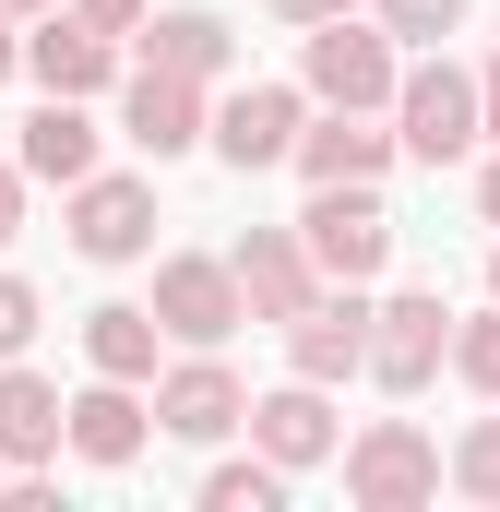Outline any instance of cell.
<instances>
[{"label": "cell", "mask_w": 500, "mask_h": 512, "mask_svg": "<svg viewBox=\"0 0 500 512\" xmlns=\"http://www.w3.org/2000/svg\"><path fill=\"white\" fill-rule=\"evenodd\" d=\"M298 84H310V108H393V84H405V36L393 24H358V12H334V24H310L298 36Z\"/></svg>", "instance_id": "6da1fadb"}, {"label": "cell", "mask_w": 500, "mask_h": 512, "mask_svg": "<svg viewBox=\"0 0 500 512\" xmlns=\"http://www.w3.org/2000/svg\"><path fill=\"white\" fill-rule=\"evenodd\" d=\"M441 477H453V453L417 417H370L346 441V501L358 512H417V501H441Z\"/></svg>", "instance_id": "7a4b0ae2"}, {"label": "cell", "mask_w": 500, "mask_h": 512, "mask_svg": "<svg viewBox=\"0 0 500 512\" xmlns=\"http://www.w3.org/2000/svg\"><path fill=\"white\" fill-rule=\"evenodd\" d=\"M393 131H405V155H417V167H453V155H477V143H489V96H477V72H453V60H417V72L393 84Z\"/></svg>", "instance_id": "3957f363"}, {"label": "cell", "mask_w": 500, "mask_h": 512, "mask_svg": "<svg viewBox=\"0 0 500 512\" xmlns=\"http://www.w3.org/2000/svg\"><path fill=\"white\" fill-rule=\"evenodd\" d=\"M298 239H310V262H322L334 286H370L381 262H393L381 179H322V191H310V215H298Z\"/></svg>", "instance_id": "277c9868"}, {"label": "cell", "mask_w": 500, "mask_h": 512, "mask_svg": "<svg viewBox=\"0 0 500 512\" xmlns=\"http://www.w3.org/2000/svg\"><path fill=\"white\" fill-rule=\"evenodd\" d=\"M155 322H167V346H227L250 322V286L227 251H167L155 262Z\"/></svg>", "instance_id": "5b68a950"}, {"label": "cell", "mask_w": 500, "mask_h": 512, "mask_svg": "<svg viewBox=\"0 0 500 512\" xmlns=\"http://www.w3.org/2000/svg\"><path fill=\"white\" fill-rule=\"evenodd\" d=\"M453 370V310H441V286H393L370 310V382L381 393H429Z\"/></svg>", "instance_id": "8992f818"}, {"label": "cell", "mask_w": 500, "mask_h": 512, "mask_svg": "<svg viewBox=\"0 0 500 512\" xmlns=\"http://www.w3.org/2000/svg\"><path fill=\"white\" fill-rule=\"evenodd\" d=\"M298 131H310V84H239L215 108V155L262 179V167H298Z\"/></svg>", "instance_id": "52a82bcc"}, {"label": "cell", "mask_w": 500, "mask_h": 512, "mask_svg": "<svg viewBox=\"0 0 500 512\" xmlns=\"http://www.w3.org/2000/svg\"><path fill=\"white\" fill-rule=\"evenodd\" d=\"M155 429H167V441H227V429H250V393H239V370H227L215 346L167 358V370H155Z\"/></svg>", "instance_id": "ba28073f"}, {"label": "cell", "mask_w": 500, "mask_h": 512, "mask_svg": "<svg viewBox=\"0 0 500 512\" xmlns=\"http://www.w3.org/2000/svg\"><path fill=\"white\" fill-rule=\"evenodd\" d=\"M24 72H36V96H108V84H120V36L60 0V12L24 24Z\"/></svg>", "instance_id": "9c48e42d"}, {"label": "cell", "mask_w": 500, "mask_h": 512, "mask_svg": "<svg viewBox=\"0 0 500 512\" xmlns=\"http://www.w3.org/2000/svg\"><path fill=\"white\" fill-rule=\"evenodd\" d=\"M370 310H381V298L322 286V298L286 322V370H298V382H370Z\"/></svg>", "instance_id": "30bf717a"}, {"label": "cell", "mask_w": 500, "mask_h": 512, "mask_svg": "<svg viewBox=\"0 0 500 512\" xmlns=\"http://www.w3.org/2000/svg\"><path fill=\"white\" fill-rule=\"evenodd\" d=\"M72 251H84V262H143V251H155V179L96 167V179L72 191Z\"/></svg>", "instance_id": "8fae6325"}, {"label": "cell", "mask_w": 500, "mask_h": 512, "mask_svg": "<svg viewBox=\"0 0 500 512\" xmlns=\"http://www.w3.org/2000/svg\"><path fill=\"white\" fill-rule=\"evenodd\" d=\"M250 441H262L286 477H310L322 453H346V429H334V382H298V370H286L274 393H250Z\"/></svg>", "instance_id": "7c38bea8"}, {"label": "cell", "mask_w": 500, "mask_h": 512, "mask_svg": "<svg viewBox=\"0 0 500 512\" xmlns=\"http://www.w3.org/2000/svg\"><path fill=\"white\" fill-rule=\"evenodd\" d=\"M60 453H72V393L48 382V370H24V358H0V465L36 477Z\"/></svg>", "instance_id": "4fadbf2b"}, {"label": "cell", "mask_w": 500, "mask_h": 512, "mask_svg": "<svg viewBox=\"0 0 500 512\" xmlns=\"http://www.w3.org/2000/svg\"><path fill=\"white\" fill-rule=\"evenodd\" d=\"M120 131L155 155V167H167V155L215 143V108H203V84H191V72H155V60H143V72L120 84Z\"/></svg>", "instance_id": "5bb4252c"}, {"label": "cell", "mask_w": 500, "mask_h": 512, "mask_svg": "<svg viewBox=\"0 0 500 512\" xmlns=\"http://www.w3.org/2000/svg\"><path fill=\"white\" fill-rule=\"evenodd\" d=\"M227 262H239V286H250V322H274V334L322 298V262H310V239H298V227H250Z\"/></svg>", "instance_id": "9a60e30c"}, {"label": "cell", "mask_w": 500, "mask_h": 512, "mask_svg": "<svg viewBox=\"0 0 500 512\" xmlns=\"http://www.w3.org/2000/svg\"><path fill=\"white\" fill-rule=\"evenodd\" d=\"M405 155V131H381V108H322V120L298 131V179L322 191V179H381Z\"/></svg>", "instance_id": "2e32d148"}, {"label": "cell", "mask_w": 500, "mask_h": 512, "mask_svg": "<svg viewBox=\"0 0 500 512\" xmlns=\"http://www.w3.org/2000/svg\"><path fill=\"white\" fill-rule=\"evenodd\" d=\"M143 429H155V405H143V382H108V370H96V382L72 393V453H84L96 477H120L131 453H143Z\"/></svg>", "instance_id": "e0dca14e"}, {"label": "cell", "mask_w": 500, "mask_h": 512, "mask_svg": "<svg viewBox=\"0 0 500 512\" xmlns=\"http://www.w3.org/2000/svg\"><path fill=\"white\" fill-rule=\"evenodd\" d=\"M143 60L155 72H191V84H227L239 72V36H227V12L179 0V12H143Z\"/></svg>", "instance_id": "ac0fdd59"}, {"label": "cell", "mask_w": 500, "mask_h": 512, "mask_svg": "<svg viewBox=\"0 0 500 512\" xmlns=\"http://www.w3.org/2000/svg\"><path fill=\"white\" fill-rule=\"evenodd\" d=\"M24 179H48V191H84L96 179V120H84V96H36V120H24Z\"/></svg>", "instance_id": "d6986e66"}, {"label": "cell", "mask_w": 500, "mask_h": 512, "mask_svg": "<svg viewBox=\"0 0 500 512\" xmlns=\"http://www.w3.org/2000/svg\"><path fill=\"white\" fill-rule=\"evenodd\" d=\"M167 322H155V298H96L84 310V370H108V382H155L167 358Z\"/></svg>", "instance_id": "ffe728a7"}, {"label": "cell", "mask_w": 500, "mask_h": 512, "mask_svg": "<svg viewBox=\"0 0 500 512\" xmlns=\"http://www.w3.org/2000/svg\"><path fill=\"white\" fill-rule=\"evenodd\" d=\"M203 512H286V465L250 441L239 465H203Z\"/></svg>", "instance_id": "44dd1931"}, {"label": "cell", "mask_w": 500, "mask_h": 512, "mask_svg": "<svg viewBox=\"0 0 500 512\" xmlns=\"http://www.w3.org/2000/svg\"><path fill=\"white\" fill-rule=\"evenodd\" d=\"M453 382H465V393H489V405H500V298L477 310V322H453Z\"/></svg>", "instance_id": "7402d4cb"}, {"label": "cell", "mask_w": 500, "mask_h": 512, "mask_svg": "<svg viewBox=\"0 0 500 512\" xmlns=\"http://www.w3.org/2000/svg\"><path fill=\"white\" fill-rule=\"evenodd\" d=\"M453 489H465V501H500V417H465V441H453Z\"/></svg>", "instance_id": "603a6c76"}, {"label": "cell", "mask_w": 500, "mask_h": 512, "mask_svg": "<svg viewBox=\"0 0 500 512\" xmlns=\"http://www.w3.org/2000/svg\"><path fill=\"white\" fill-rule=\"evenodd\" d=\"M370 12L393 24V36H405V48H441V36L465 24V0H370Z\"/></svg>", "instance_id": "cb8c5ba5"}, {"label": "cell", "mask_w": 500, "mask_h": 512, "mask_svg": "<svg viewBox=\"0 0 500 512\" xmlns=\"http://www.w3.org/2000/svg\"><path fill=\"white\" fill-rule=\"evenodd\" d=\"M36 322H48V310H36V286H24V274H0V358H24V346H36Z\"/></svg>", "instance_id": "d4e9b609"}, {"label": "cell", "mask_w": 500, "mask_h": 512, "mask_svg": "<svg viewBox=\"0 0 500 512\" xmlns=\"http://www.w3.org/2000/svg\"><path fill=\"white\" fill-rule=\"evenodd\" d=\"M24 239V155H0V251Z\"/></svg>", "instance_id": "484cf974"}, {"label": "cell", "mask_w": 500, "mask_h": 512, "mask_svg": "<svg viewBox=\"0 0 500 512\" xmlns=\"http://www.w3.org/2000/svg\"><path fill=\"white\" fill-rule=\"evenodd\" d=\"M72 12H84V24H108V36H143V12H155V0H72Z\"/></svg>", "instance_id": "4316f807"}, {"label": "cell", "mask_w": 500, "mask_h": 512, "mask_svg": "<svg viewBox=\"0 0 500 512\" xmlns=\"http://www.w3.org/2000/svg\"><path fill=\"white\" fill-rule=\"evenodd\" d=\"M274 12H286V24L310 36V24H334V12H358V0H274Z\"/></svg>", "instance_id": "83f0119b"}, {"label": "cell", "mask_w": 500, "mask_h": 512, "mask_svg": "<svg viewBox=\"0 0 500 512\" xmlns=\"http://www.w3.org/2000/svg\"><path fill=\"white\" fill-rule=\"evenodd\" d=\"M12 72H24V24L0 12V84H12Z\"/></svg>", "instance_id": "f1b7e54d"}, {"label": "cell", "mask_w": 500, "mask_h": 512, "mask_svg": "<svg viewBox=\"0 0 500 512\" xmlns=\"http://www.w3.org/2000/svg\"><path fill=\"white\" fill-rule=\"evenodd\" d=\"M477 215H489V227H500V155H489V167H477Z\"/></svg>", "instance_id": "f546056e"}, {"label": "cell", "mask_w": 500, "mask_h": 512, "mask_svg": "<svg viewBox=\"0 0 500 512\" xmlns=\"http://www.w3.org/2000/svg\"><path fill=\"white\" fill-rule=\"evenodd\" d=\"M477 96H489V131H500V60H489V72H477Z\"/></svg>", "instance_id": "4dcf8cb0"}, {"label": "cell", "mask_w": 500, "mask_h": 512, "mask_svg": "<svg viewBox=\"0 0 500 512\" xmlns=\"http://www.w3.org/2000/svg\"><path fill=\"white\" fill-rule=\"evenodd\" d=\"M0 12H12V24H36V12H60V0H0Z\"/></svg>", "instance_id": "1f68e13d"}, {"label": "cell", "mask_w": 500, "mask_h": 512, "mask_svg": "<svg viewBox=\"0 0 500 512\" xmlns=\"http://www.w3.org/2000/svg\"><path fill=\"white\" fill-rule=\"evenodd\" d=\"M489 298H500V251H489Z\"/></svg>", "instance_id": "d6a6232c"}]
</instances>
